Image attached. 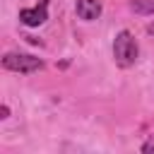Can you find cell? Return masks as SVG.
<instances>
[{"mask_svg":"<svg viewBox=\"0 0 154 154\" xmlns=\"http://www.w3.org/2000/svg\"><path fill=\"white\" fill-rule=\"evenodd\" d=\"M137 55H140V46H137L135 36L128 29L118 31V36L113 41V58H116V63L120 67H132L135 60H137Z\"/></svg>","mask_w":154,"mask_h":154,"instance_id":"cell-1","label":"cell"},{"mask_svg":"<svg viewBox=\"0 0 154 154\" xmlns=\"http://www.w3.org/2000/svg\"><path fill=\"white\" fill-rule=\"evenodd\" d=\"M2 67L5 70H12V72H22V75H29V72H36L43 67V60L36 58V55H29V53H5L2 55Z\"/></svg>","mask_w":154,"mask_h":154,"instance_id":"cell-2","label":"cell"},{"mask_svg":"<svg viewBox=\"0 0 154 154\" xmlns=\"http://www.w3.org/2000/svg\"><path fill=\"white\" fill-rule=\"evenodd\" d=\"M46 19H48V0H41V5H36V7L19 10V22L26 26H41Z\"/></svg>","mask_w":154,"mask_h":154,"instance_id":"cell-3","label":"cell"},{"mask_svg":"<svg viewBox=\"0 0 154 154\" xmlns=\"http://www.w3.org/2000/svg\"><path fill=\"white\" fill-rule=\"evenodd\" d=\"M75 12H77L79 19L94 22V19H99V14H101V0H77V2H75Z\"/></svg>","mask_w":154,"mask_h":154,"instance_id":"cell-4","label":"cell"},{"mask_svg":"<svg viewBox=\"0 0 154 154\" xmlns=\"http://www.w3.org/2000/svg\"><path fill=\"white\" fill-rule=\"evenodd\" d=\"M130 10L135 14H154V0H132Z\"/></svg>","mask_w":154,"mask_h":154,"instance_id":"cell-5","label":"cell"},{"mask_svg":"<svg viewBox=\"0 0 154 154\" xmlns=\"http://www.w3.org/2000/svg\"><path fill=\"white\" fill-rule=\"evenodd\" d=\"M0 118H2V120H5V118H10V106H7V103H2V106H0Z\"/></svg>","mask_w":154,"mask_h":154,"instance_id":"cell-6","label":"cell"},{"mask_svg":"<svg viewBox=\"0 0 154 154\" xmlns=\"http://www.w3.org/2000/svg\"><path fill=\"white\" fill-rule=\"evenodd\" d=\"M142 152H147V154H149V152H154V140L144 142V144H142Z\"/></svg>","mask_w":154,"mask_h":154,"instance_id":"cell-7","label":"cell"}]
</instances>
